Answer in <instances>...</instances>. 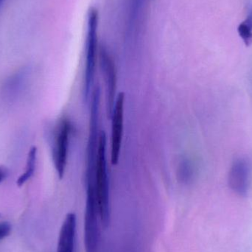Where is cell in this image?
I'll return each mask as SVG.
<instances>
[{"label":"cell","mask_w":252,"mask_h":252,"mask_svg":"<svg viewBox=\"0 0 252 252\" xmlns=\"http://www.w3.org/2000/svg\"><path fill=\"white\" fill-rule=\"evenodd\" d=\"M107 137L104 130H100L98 149L96 161L94 185L98 205L100 223L104 229L109 226L111 219L110 197H109V179L106 159Z\"/></svg>","instance_id":"obj_1"},{"label":"cell","mask_w":252,"mask_h":252,"mask_svg":"<svg viewBox=\"0 0 252 252\" xmlns=\"http://www.w3.org/2000/svg\"><path fill=\"white\" fill-rule=\"evenodd\" d=\"M99 13L96 7H90L87 15V33L86 40V63L84 71V97L86 103L90 100L94 85L98 46Z\"/></svg>","instance_id":"obj_2"},{"label":"cell","mask_w":252,"mask_h":252,"mask_svg":"<svg viewBox=\"0 0 252 252\" xmlns=\"http://www.w3.org/2000/svg\"><path fill=\"white\" fill-rule=\"evenodd\" d=\"M100 96L101 91L99 84L94 86L90 96V130L87 148V170L86 181L87 183L94 182L97 149H98L99 122H100Z\"/></svg>","instance_id":"obj_3"},{"label":"cell","mask_w":252,"mask_h":252,"mask_svg":"<svg viewBox=\"0 0 252 252\" xmlns=\"http://www.w3.org/2000/svg\"><path fill=\"white\" fill-rule=\"evenodd\" d=\"M100 215L94 183L87 184V201L84 214V246L86 252H97L100 243Z\"/></svg>","instance_id":"obj_4"},{"label":"cell","mask_w":252,"mask_h":252,"mask_svg":"<svg viewBox=\"0 0 252 252\" xmlns=\"http://www.w3.org/2000/svg\"><path fill=\"white\" fill-rule=\"evenodd\" d=\"M99 60L106 88V112L111 119L117 99V73L113 58L106 46L99 47Z\"/></svg>","instance_id":"obj_5"},{"label":"cell","mask_w":252,"mask_h":252,"mask_svg":"<svg viewBox=\"0 0 252 252\" xmlns=\"http://www.w3.org/2000/svg\"><path fill=\"white\" fill-rule=\"evenodd\" d=\"M72 125L68 120H62L58 127L53 146V158L59 179H63L67 164L68 150Z\"/></svg>","instance_id":"obj_6"},{"label":"cell","mask_w":252,"mask_h":252,"mask_svg":"<svg viewBox=\"0 0 252 252\" xmlns=\"http://www.w3.org/2000/svg\"><path fill=\"white\" fill-rule=\"evenodd\" d=\"M124 106H125V93H120L117 97L115 107L112 112V137H111V163L117 165L119 162L122 147L123 136L124 129Z\"/></svg>","instance_id":"obj_7"},{"label":"cell","mask_w":252,"mask_h":252,"mask_svg":"<svg viewBox=\"0 0 252 252\" xmlns=\"http://www.w3.org/2000/svg\"><path fill=\"white\" fill-rule=\"evenodd\" d=\"M252 165L245 157L237 158L232 162L228 174V185L232 192L241 197L248 195L251 183Z\"/></svg>","instance_id":"obj_8"},{"label":"cell","mask_w":252,"mask_h":252,"mask_svg":"<svg viewBox=\"0 0 252 252\" xmlns=\"http://www.w3.org/2000/svg\"><path fill=\"white\" fill-rule=\"evenodd\" d=\"M75 232L76 216L73 213H68L61 228L57 252H74Z\"/></svg>","instance_id":"obj_9"},{"label":"cell","mask_w":252,"mask_h":252,"mask_svg":"<svg viewBox=\"0 0 252 252\" xmlns=\"http://www.w3.org/2000/svg\"><path fill=\"white\" fill-rule=\"evenodd\" d=\"M36 159L37 148L35 146H32L28 152L26 166H25V171L19 176V179H17V182H16L18 186H23L33 176L35 164H36Z\"/></svg>","instance_id":"obj_10"},{"label":"cell","mask_w":252,"mask_h":252,"mask_svg":"<svg viewBox=\"0 0 252 252\" xmlns=\"http://www.w3.org/2000/svg\"><path fill=\"white\" fill-rule=\"evenodd\" d=\"M238 32L245 45L247 47L251 45L252 44V10L249 13L247 19L242 23L240 24Z\"/></svg>","instance_id":"obj_11"},{"label":"cell","mask_w":252,"mask_h":252,"mask_svg":"<svg viewBox=\"0 0 252 252\" xmlns=\"http://www.w3.org/2000/svg\"><path fill=\"white\" fill-rule=\"evenodd\" d=\"M11 231V226L8 222L0 223V241L8 236Z\"/></svg>","instance_id":"obj_12"},{"label":"cell","mask_w":252,"mask_h":252,"mask_svg":"<svg viewBox=\"0 0 252 252\" xmlns=\"http://www.w3.org/2000/svg\"><path fill=\"white\" fill-rule=\"evenodd\" d=\"M7 174H8V172H7V168L3 166H0V184L5 180Z\"/></svg>","instance_id":"obj_13"},{"label":"cell","mask_w":252,"mask_h":252,"mask_svg":"<svg viewBox=\"0 0 252 252\" xmlns=\"http://www.w3.org/2000/svg\"><path fill=\"white\" fill-rule=\"evenodd\" d=\"M3 1H4V0H0V6L1 5V4H2Z\"/></svg>","instance_id":"obj_14"}]
</instances>
